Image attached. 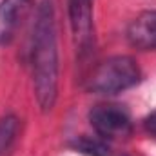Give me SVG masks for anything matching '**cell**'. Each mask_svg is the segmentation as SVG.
I'll return each mask as SVG.
<instances>
[{
    "mask_svg": "<svg viewBox=\"0 0 156 156\" xmlns=\"http://www.w3.org/2000/svg\"><path fill=\"white\" fill-rule=\"evenodd\" d=\"M33 85L35 96L44 113L55 107L58 96V45L55 9L51 0H42L33 29Z\"/></svg>",
    "mask_w": 156,
    "mask_h": 156,
    "instance_id": "cell-1",
    "label": "cell"
},
{
    "mask_svg": "<svg viewBox=\"0 0 156 156\" xmlns=\"http://www.w3.org/2000/svg\"><path fill=\"white\" fill-rule=\"evenodd\" d=\"M140 67L134 58L118 55L100 62L89 76V89L98 94H116L140 82Z\"/></svg>",
    "mask_w": 156,
    "mask_h": 156,
    "instance_id": "cell-2",
    "label": "cell"
},
{
    "mask_svg": "<svg viewBox=\"0 0 156 156\" xmlns=\"http://www.w3.org/2000/svg\"><path fill=\"white\" fill-rule=\"evenodd\" d=\"M89 122L102 138H123L129 136L133 129L127 109L116 104L94 105L89 113Z\"/></svg>",
    "mask_w": 156,
    "mask_h": 156,
    "instance_id": "cell-3",
    "label": "cell"
},
{
    "mask_svg": "<svg viewBox=\"0 0 156 156\" xmlns=\"http://www.w3.org/2000/svg\"><path fill=\"white\" fill-rule=\"evenodd\" d=\"M127 40L142 51L156 49V11L140 13L127 27Z\"/></svg>",
    "mask_w": 156,
    "mask_h": 156,
    "instance_id": "cell-4",
    "label": "cell"
},
{
    "mask_svg": "<svg viewBox=\"0 0 156 156\" xmlns=\"http://www.w3.org/2000/svg\"><path fill=\"white\" fill-rule=\"evenodd\" d=\"M29 7H31V0H2L0 2V45H5L13 40Z\"/></svg>",
    "mask_w": 156,
    "mask_h": 156,
    "instance_id": "cell-5",
    "label": "cell"
},
{
    "mask_svg": "<svg viewBox=\"0 0 156 156\" xmlns=\"http://www.w3.org/2000/svg\"><path fill=\"white\" fill-rule=\"evenodd\" d=\"M69 20L80 47H85L93 37V0H69Z\"/></svg>",
    "mask_w": 156,
    "mask_h": 156,
    "instance_id": "cell-6",
    "label": "cell"
},
{
    "mask_svg": "<svg viewBox=\"0 0 156 156\" xmlns=\"http://www.w3.org/2000/svg\"><path fill=\"white\" fill-rule=\"evenodd\" d=\"M75 149L85 156H111V147L104 140L91 138V136L78 138L75 142Z\"/></svg>",
    "mask_w": 156,
    "mask_h": 156,
    "instance_id": "cell-7",
    "label": "cell"
},
{
    "mask_svg": "<svg viewBox=\"0 0 156 156\" xmlns=\"http://www.w3.org/2000/svg\"><path fill=\"white\" fill-rule=\"evenodd\" d=\"M16 131H18V120L16 116H2L0 118V156L4 154L9 145L13 144L15 136H16Z\"/></svg>",
    "mask_w": 156,
    "mask_h": 156,
    "instance_id": "cell-8",
    "label": "cell"
},
{
    "mask_svg": "<svg viewBox=\"0 0 156 156\" xmlns=\"http://www.w3.org/2000/svg\"><path fill=\"white\" fill-rule=\"evenodd\" d=\"M144 129H145L147 134H151L156 140V111L151 113L149 116H145V120H144Z\"/></svg>",
    "mask_w": 156,
    "mask_h": 156,
    "instance_id": "cell-9",
    "label": "cell"
}]
</instances>
